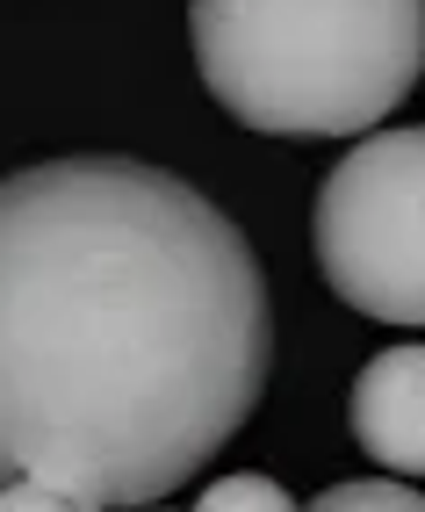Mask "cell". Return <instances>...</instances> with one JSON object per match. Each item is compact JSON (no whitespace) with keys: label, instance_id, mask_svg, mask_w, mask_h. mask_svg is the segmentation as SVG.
Segmentation results:
<instances>
[{"label":"cell","instance_id":"1","mask_svg":"<svg viewBox=\"0 0 425 512\" xmlns=\"http://www.w3.org/2000/svg\"><path fill=\"white\" fill-rule=\"evenodd\" d=\"M267 368V275L202 188L101 152L0 181V484L145 512L253 419Z\"/></svg>","mask_w":425,"mask_h":512},{"label":"cell","instance_id":"2","mask_svg":"<svg viewBox=\"0 0 425 512\" xmlns=\"http://www.w3.org/2000/svg\"><path fill=\"white\" fill-rule=\"evenodd\" d=\"M188 44L245 130L353 138L425 80V0H195Z\"/></svg>","mask_w":425,"mask_h":512},{"label":"cell","instance_id":"3","mask_svg":"<svg viewBox=\"0 0 425 512\" xmlns=\"http://www.w3.org/2000/svg\"><path fill=\"white\" fill-rule=\"evenodd\" d=\"M317 267L361 318L425 325V123L361 138L317 188Z\"/></svg>","mask_w":425,"mask_h":512},{"label":"cell","instance_id":"4","mask_svg":"<svg viewBox=\"0 0 425 512\" xmlns=\"http://www.w3.org/2000/svg\"><path fill=\"white\" fill-rule=\"evenodd\" d=\"M346 412L368 462L397 476H425V347H382L353 375Z\"/></svg>","mask_w":425,"mask_h":512},{"label":"cell","instance_id":"5","mask_svg":"<svg viewBox=\"0 0 425 512\" xmlns=\"http://www.w3.org/2000/svg\"><path fill=\"white\" fill-rule=\"evenodd\" d=\"M188 512H303L289 491L274 484V476H260V469H238V476H217Z\"/></svg>","mask_w":425,"mask_h":512},{"label":"cell","instance_id":"6","mask_svg":"<svg viewBox=\"0 0 425 512\" xmlns=\"http://www.w3.org/2000/svg\"><path fill=\"white\" fill-rule=\"evenodd\" d=\"M310 512H425V498L404 491V484H389V476H361V484H332V491H317Z\"/></svg>","mask_w":425,"mask_h":512},{"label":"cell","instance_id":"7","mask_svg":"<svg viewBox=\"0 0 425 512\" xmlns=\"http://www.w3.org/2000/svg\"><path fill=\"white\" fill-rule=\"evenodd\" d=\"M0 512H80V505L58 498L51 484H29V476H15V484H0Z\"/></svg>","mask_w":425,"mask_h":512},{"label":"cell","instance_id":"8","mask_svg":"<svg viewBox=\"0 0 425 512\" xmlns=\"http://www.w3.org/2000/svg\"><path fill=\"white\" fill-rule=\"evenodd\" d=\"M145 512H159V505H145Z\"/></svg>","mask_w":425,"mask_h":512}]
</instances>
